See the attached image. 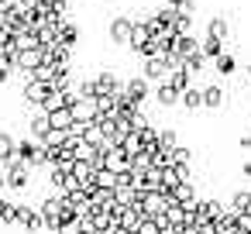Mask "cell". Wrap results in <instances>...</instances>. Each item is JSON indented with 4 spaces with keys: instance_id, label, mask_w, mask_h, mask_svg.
Returning <instances> with one entry per match:
<instances>
[{
    "instance_id": "1",
    "label": "cell",
    "mask_w": 251,
    "mask_h": 234,
    "mask_svg": "<svg viewBox=\"0 0 251 234\" xmlns=\"http://www.w3.org/2000/svg\"><path fill=\"white\" fill-rule=\"evenodd\" d=\"M18 227H25L28 234H38V231H45L42 207H38V203H18Z\"/></svg>"
},
{
    "instance_id": "2",
    "label": "cell",
    "mask_w": 251,
    "mask_h": 234,
    "mask_svg": "<svg viewBox=\"0 0 251 234\" xmlns=\"http://www.w3.org/2000/svg\"><path fill=\"white\" fill-rule=\"evenodd\" d=\"M131 35H134V21L131 18H117L110 25V42L114 45H131Z\"/></svg>"
},
{
    "instance_id": "3",
    "label": "cell",
    "mask_w": 251,
    "mask_h": 234,
    "mask_svg": "<svg viewBox=\"0 0 251 234\" xmlns=\"http://www.w3.org/2000/svg\"><path fill=\"white\" fill-rule=\"evenodd\" d=\"M141 217H145V213H141V207H138V203H131V207H121V210H117V224H121L124 231H138Z\"/></svg>"
},
{
    "instance_id": "4",
    "label": "cell",
    "mask_w": 251,
    "mask_h": 234,
    "mask_svg": "<svg viewBox=\"0 0 251 234\" xmlns=\"http://www.w3.org/2000/svg\"><path fill=\"white\" fill-rule=\"evenodd\" d=\"M155 100H158V107H176V104L182 100V93L165 79V83H158V86H155Z\"/></svg>"
},
{
    "instance_id": "5",
    "label": "cell",
    "mask_w": 251,
    "mask_h": 234,
    "mask_svg": "<svg viewBox=\"0 0 251 234\" xmlns=\"http://www.w3.org/2000/svg\"><path fill=\"white\" fill-rule=\"evenodd\" d=\"M176 203H182V207H189V203H196L200 196H196V186H193V179H186V182H179L172 193H169Z\"/></svg>"
},
{
    "instance_id": "6",
    "label": "cell",
    "mask_w": 251,
    "mask_h": 234,
    "mask_svg": "<svg viewBox=\"0 0 251 234\" xmlns=\"http://www.w3.org/2000/svg\"><path fill=\"white\" fill-rule=\"evenodd\" d=\"M203 107L220 110V107H224V90H220V86H206V90H203Z\"/></svg>"
},
{
    "instance_id": "7",
    "label": "cell",
    "mask_w": 251,
    "mask_h": 234,
    "mask_svg": "<svg viewBox=\"0 0 251 234\" xmlns=\"http://www.w3.org/2000/svg\"><path fill=\"white\" fill-rule=\"evenodd\" d=\"M93 182H97L100 189H117V182H121V176H117V172H110V169H97V176H93Z\"/></svg>"
},
{
    "instance_id": "8",
    "label": "cell",
    "mask_w": 251,
    "mask_h": 234,
    "mask_svg": "<svg viewBox=\"0 0 251 234\" xmlns=\"http://www.w3.org/2000/svg\"><path fill=\"white\" fill-rule=\"evenodd\" d=\"M0 224H18V203L0 196Z\"/></svg>"
},
{
    "instance_id": "9",
    "label": "cell",
    "mask_w": 251,
    "mask_h": 234,
    "mask_svg": "<svg viewBox=\"0 0 251 234\" xmlns=\"http://www.w3.org/2000/svg\"><path fill=\"white\" fill-rule=\"evenodd\" d=\"M182 107H189V110H200V107H203V90H200V86H189V90H182Z\"/></svg>"
},
{
    "instance_id": "10",
    "label": "cell",
    "mask_w": 251,
    "mask_h": 234,
    "mask_svg": "<svg viewBox=\"0 0 251 234\" xmlns=\"http://www.w3.org/2000/svg\"><path fill=\"white\" fill-rule=\"evenodd\" d=\"M206 31H210L206 38H217V42H227V35H230V28H227V21H224V18H213Z\"/></svg>"
},
{
    "instance_id": "11",
    "label": "cell",
    "mask_w": 251,
    "mask_h": 234,
    "mask_svg": "<svg viewBox=\"0 0 251 234\" xmlns=\"http://www.w3.org/2000/svg\"><path fill=\"white\" fill-rule=\"evenodd\" d=\"M234 66H237V62H234V55H227V52H220V55L213 59V69H217L220 76H230V73H234Z\"/></svg>"
},
{
    "instance_id": "12",
    "label": "cell",
    "mask_w": 251,
    "mask_h": 234,
    "mask_svg": "<svg viewBox=\"0 0 251 234\" xmlns=\"http://www.w3.org/2000/svg\"><path fill=\"white\" fill-rule=\"evenodd\" d=\"M134 234H162V224H158L155 217H141V224H138Z\"/></svg>"
},
{
    "instance_id": "13",
    "label": "cell",
    "mask_w": 251,
    "mask_h": 234,
    "mask_svg": "<svg viewBox=\"0 0 251 234\" xmlns=\"http://www.w3.org/2000/svg\"><path fill=\"white\" fill-rule=\"evenodd\" d=\"M176 131L172 128H158V148H176Z\"/></svg>"
},
{
    "instance_id": "14",
    "label": "cell",
    "mask_w": 251,
    "mask_h": 234,
    "mask_svg": "<svg viewBox=\"0 0 251 234\" xmlns=\"http://www.w3.org/2000/svg\"><path fill=\"white\" fill-rule=\"evenodd\" d=\"M14 152H18V145H14V138H11V134H0V158H4V162H7V158H11Z\"/></svg>"
},
{
    "instance_id": "15",
    "label": "cell",
    "mask_w": 251,
    "mask_h": 234,
    "mask_svg": "<svg viewBox=\"0 0 251 234\" xmlns=\"http://www.w3.org/2000/svg\"><path fill=\"white\" fill-rule=\"evenodd\" d=\"M55 234H79V220H66V224H59Z\"/></svg>"
},
{
    "instance_id": "16",
    "label": "cell",
    "mask_w": 251,
    "mask_h": 234,
    "mask_svg": "<svg viewBox=\"0 0 251 234\" xmlns=\"http://www.w3.org/2000/svg\"><path fill=\"white\" fill-rule=\"evenodd\" d=\"M237 145H241L244 152H251V134H241V141H237Z\"/></svg>"
},
{
    "instance_id": "17",
    "label": "cell",
    "mask_w": 251,
    "mask_h": 234,
    "mask_svg": "<svg viewBox=\"0 0 251 234\" xmlns=\"http://www.w3.org/2000/svg\"><path fill=\"white\" fill-rule=\"evenodd\" d=\"M241 176H248V179H251V162H244V165H241Z\"/></svg>"
},
{
    "instance_id": "18",
    "label": "cell",
    "mask_w": 251,
    "mask_h": 234,
    "mask_svg": "<svg viewBox=\"0 0 251 234\" xmlns=\"http://www.w3.org/2000/svg\"><path fill=\"white\" fill-rule=\"evenodd\" d=\"M165 4H169V7H179V4H182V0H165Z\"/></svg>"
},
{
    "instance_id": "19",
    "label": "cell",
    "mask_w": 251,
    "mask_h": 234,
    "mask_svg": "<svg viewBox=\"0 0 251 234\" xmlns=\"http://www.w3.org/2000/svg\"><path fill=\"white\" fill-rule=\"evenodd\" d=\"M248 79H251V62H248Z\"/></svg>"
},
{
    "instance_id": "20",
    "label": "cell",
    "mask_w": 251,
    "mask_h": 234,
    "mask_svg": "<svg viewBox=\"0 0 251 234\" xmlns=\"http://www.w3.org/2000/svg\"><path fill=\"white\" fill-rule=\"evenodd\" d=\"M0 172H4V158H0Z\"/></svg>"
}]
</instances>
